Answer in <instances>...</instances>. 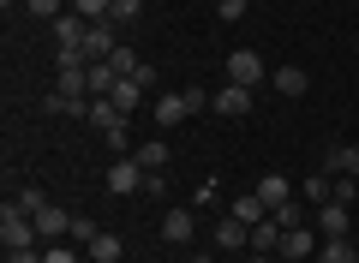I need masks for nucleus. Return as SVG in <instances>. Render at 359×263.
<instances>
[{
  "label": "nucleus",
  "mask_w": 359,
  "mask_h": 263,
  "mask_svg": "<svg viewBox=\"0 0 359 263\" xmlns=\"http://www.w3.org/2000/svg\"><path fill=\"white\" fill-rule=\"evenodd\" d=\"M36 234H42V239H66V234H72V215H66L60 203H48V210L36 215Z\"/></svg>",
  "instance_id": "16"
},
{
  "label": "nucleus",
  "mask_w": 359,
  "mask_h": 263,
  "mask_svg": "<svg viewBox=\"0 0 359 263\" xmlns=\"http://www.w3.org/2000/svg\"><path fill=\"white\" fill-rule=\"evenodd\" d=\"M318 263H359V251L347 245V239H323V245H318Z\"/></svg>",
  "instance_id": "24"
},
{
  "label": "nucleus",
  "mask_w": 359,
  "mask_h": 263,
  "mask_svg": "<svg viewBox=\"0 0 359 263\" xmlns=\"http://www.w3.org/2000/svg\"><path fill=\"white\" fill-rule=\"evenodd\" d=\"M114 30H120V25H108V18H102V25H90V36H84V54H90V60H108V54L120 48Z\"/></svg>",
  "instance_id": "10"
},
{
  "label": "nucleus",
  "mask_w": 359,
  "mask_h": 263,
  "mask_svg": "<svg viewBox=\"0 0 359 263\" xmlns=\"http://www.w3.org/2000/svg\"><path fill=\"white\" fill-rule=\"evenodd\" d=\"M228 215H240V222H245V227H257V222H269V203H264V198H257V191H240V198H233V203H228Z\"/></svg>",
  "instance_id": "13"
},
{
  "label": "nucleus",
  "mask_w": 359,
  "mask_h": 263,
  "mask_svg": "<svg viewBox=\"0 0 359 263\" xmlns=\"http://www.w3.org/2000/svg\"><path fill=\"white\" fill-rule=\"evenodd\" d=\"M353 251H359V234H353Z\"/></svg>",
  "instance_id": "34"
},
{
  "label": "nucleus",
  "mask_w": 359,
  "mask_h": 263,
  "mask_svg": "<svg viewBox=\"0 0 359 263\" xmlns=\"http://www.w3.org/2000/svg\"><path fill=\"white\" fill-rule=\"evenodd\" d=\"M318 245H323V234L299 222V227H282V245H276V251H282V257H294V263H306V257H318Z\"/></svg>",
  "instance_id": "4"
},
{
  "label": "nucleus",
  "mask_w": 359,
  "mask_h": 263,
  "mask_svg": "<svg viewBox=\"0 0 359 263\" xmlns=\"http://www.w3.org/2000/svg\"><path fill=\"white\" fill-rule=\"evenodd\" d=\"M96 234H102V227L90 222V215H72V234H66V239H78V245H90V239H96Z\"/></svg>",
  "instance_id": "28"
},
{
  "label": "nucleus",
  "mask_w": 359,
  "mask_h": 263,
  "mask_svg": "<svg viewBox=\"0 0 359 263\" xmlns=\"http://www.w3.org/2000/svg\"><path fill=\"white\" fill-rule=\"evenodd\" d=\"M347 203H318V234L323 239H347Z\"/></svg>",
  "instance_id": "11"
},
{
  "label": "nucleus",
  "mask_w": 359,
  "mask_h": 263,
  "mask_svg": "<svg viewBox=\"0 0 359 263\" xmlns=\"http://www.w3.org/2000/svg\"><path fill=\"white\" fill-rule=\"evenodd\" d=\"M269 84H276V96H306L311 78L299 72V66H276V72H269Z\"/></svg>",
  "instance_id": "14"
},
{
  "label": "nucleus",
  "mask_w": 359,
  "mask_h": 263,
  "mask_svg": "<svg viewBox=\"0 0 359 263\" xmlns=\"http://www.w3.org/2000/svg\"><path fill=\"white\" fill-rule=\"evenodd\" d=\"M84 251H90L96 263H120V257H126V239H120V234H96Z\"/></svg>",
  "instance_id": "17"
},
{
  "label": "nucleus",
  "mask_w": 359,
  "mask_h": 263,
  "mask_svg": "<svg viewBox=\"0 0 359 263\" xmlns=\"http://www.w3.org/2000/svg\"><path fill=\"white\" fill-rule=\"evenodd\" d=\"M108 102H114V108H126V114H132V108H138V102H144V84H132V78H120V84L108 90Z\"/></svg>",
  "instance_id": "22"
},
{
  "label": "nucleus",
  "mask_w": 359,
  "mask_h": 263,
  "mask_svg": "<svg viewBox=\"0 0 359 263\" xmlns=\"http://www.w3.org/2000/svg\"><path fill=\"white\" fill-rule=\"evenodd\" d=\"M42 263H78V251H72V245H60V239H54V245L42 251Z\"/></svg>",
  "instance_id": "29"
},
{
  "label": "nucleus",
  "mask_w": 359,
  "mask_h": 263,
  "mask_svg": "<svg viewBox=\"0 0 359 263\" xmlns=\"http://www.w3.org/2000/svg\"><path fill=\"white\" fill-rule=\"evenodd\" d=\"M30 18H60V0H25Z\"/></svg>",
  "instance_id": "30"
},
{
  "label": "nucleus",
  "mask_w": 359,
  "mask_h": 263,
  "mask_svg": "<svg viewBox=\"0 0 359 263\" xmlns=\"http://www.w3.org/2000/svg\"><path fill=\"white\" fill-rule=\"evenodd\" d=\"M192 234H198V215L186 210V203H174V210L162 215V239L168 245H192Z\"/></svg>",
  "instance_id": "6"
},
{
  "label": "nucleus",
  "mask_w": 359,
  "mask_h": 263,
  "mask_svg": "<svg viewBox=\"0 0 359 263\" xmlns=\"http://www.w3.org/2000/svg\"><path fill=\"white\" fill-rule=\"evenodd\" d=\"M36 239H42V234H36V222H30L18 203H6V210H0V245H6V251H30Z\"/></svg>",
  "instance_id": "2"
},
{
  "label": "nucleus",
  "mask_w": 359,
  "mask_h": 263,
  "mask_svg": "<svg viewBox=\"0 0 359 263\" xmlns=\"http://www.w3.org/2000/svg\"><path fill=\"white\" fill-rule=\"evenodd\" d=\"M132 156H138V168H144V174H162V168H168V144H162V138L138 144V150H132Z\"/></svg>",
  "instance_id": "19"
},
{
  "label": "nucleus",
  "mask_w": 359,
  "mask_h": 263,
  "mask_svg": "<svg viewBox=\"0 0 359 263\" xmlns=\"http://www.w3.org/2000/svg\"><path fill=\"white\" fill-rule=\"evenodd\" d=\"M299 191H306L311 203H330V198H335V180H330V168H323V174H311V180H299Z\"/></svg>",
  "instance_id": "21"
},
{
  "label": "nucleus",
  "mask_w": 359,
  "mask_h": 263,
  "mask_svg": "<svg viewBox=\"0 0 359 263\" xmlns=\"http://www.w3.org/2000/svg\"><path fill=\"white\" fill-rule=\"evenodd\" d=\"M144 168H138V156H120V162H108V191L114 198H126V191H144Z\"/></svg>",
  "instance_id": "5"
},
{
  "label": "nucleus",
  "mask_w": 359,
  "mask_h": 263,
  "mask_svg": "<svg viewBox=\"0 0 359 263\" xmlns=\"http://www.w3.org/2000/svg\"><path fill=\"white\" fill-rule=\"evenodd\" d=\"M114 84H120V78H114V66H108V60H90V96H108Z\"/></svg>",
  "instance_id": "25"
},
{
  "label": "nucleus",
  "mask_w": 359,
  "mask_h": 263,
  "mask_svg": "<svg viewBox=\"0 0 359 263\" xmlns=\"http://www.w3.org/2000/svg\"><path fill=\"white\" fill-rule=\"evenodd\" d=\"M144 6H150V0H114V6H108V25H120V30H126V25H138V13H144Z\"/></svg>",
  "instance_id": "23"
},
{
  "label": "nucleus",
  "mask_w": 359,
  "mask_h": 263,
  "mask_svg": "<svg viewBox=\"0 0 359 263\" xmlns=\"http://www.w3.org/2000/svg\"><path fill=\"white\" fill-rule=\"evenodd\" d=\"M359 198V186H353V174H347V180H335V198L330 203H353Z\"/></svg>",
  "instance_id": "31"
},
{
  "label": "nucleus",
  "mask_w": 359,
  "mask_h": 263,
  "mask_svg": "<svg viewBox=\"0 0 359 263\" xmlns=\"http://www.w3.org/2000/svg\"><path fill=\"white\" fill-rule=\"evenodd\" d=\"M84 120H90V126H96V132L108 138V150H126V120H132L126 108H114L108 96H96V102H90V114H84Z\"/></svg>",
  "instance_id": "1"
},
{
  "label": "nucleus",
  "mask_w": 359,
  "mask_h": 263,
  "mask_svg": "<svg viewBox=\"0 0 359 263\" xmlns=\"http://www.w3.org/2000/svg\"><path fill=\"white\" fill-rule=\"evenodd\" d=\"M257 198H264L269 203V210H276V203H287V198H294V180H287V174H257Z\"/></svg>",
  "instance_id": "12"
},
{
  "label": "nucleus",
  "mask_w": 359,
  "mask_h": 263,
  "mask_svg": "<svg viewBox=\"0 0 359 263\" xmlns=\"http://www.w3.org/2000/svg\"><path fill=\"white\" fill-rule=\"evenodd\" d=\"M228 84H245V90H257V84H269V66L257 60L252 48H233V54H228Z\"/></svg>",
  "instance_id": "3"
},
{
  "label": "nucleus",
  "mask_w": 359,
  "mask_h": 263,
  "mask_svg": "<svg viewBox=\"0 0 359 263\" xmlns=\"http://www.w3.org/2000/svg\"><path fill=\"white\" fill-rule=\"evenodd\" d=\"M13 203H18V210H25V215H30V222H36V215H42V210H48V198H42V191H36V186H25V191H18V198H13Z\"/></svg>",
  "instance_id": "27"
},
{
  "label": "nucleus",
  "mask_w": 359,
  "mask_h": 263,
  "mask_svg": "<svg viewBox=\"0 0 359 263\" xmlns=\"http://www.w3.org/2000/svg\"><path fill=\"white\" fill-rule=\"evenodd\" d=\"M323 168H330V174H353V180H359V144H335V150L323 156Z\"/></svg>",
  "instance_id": "18"
},
{
  "label": "nucleus",
  "mask_w": 359,
  "mask_h": 263,
  "mask_svg": "<svg viewBox=\"0 0 359 263\" xmlns=\"http://www.w3.org/2000/svg\"><path fill=\"white\" fill-rule=\"evenodd\" d=\"M216 13H222V18H228V25H233V18L245 13V0H216Z\"/></svg>",
  "instance_id": "32"
},
{
  "label": "nucleus",
  "mask_w": 359,
  "mask_h": 263,
  "mask_svg": "<svg viewBox=\"0 0 359 263\" xmlns=\"http://www.w3.org/2000/svg\"><path fill=\"white\" fill-rule=\"evenodd\" d=\"M108 66H114V78H138V72H144V60H138V48H126V42H120V48L108 54Z\"/></svg>",
  "instance_id": "20"
},
{
  "label": "nucleus",
  "mask_w": 359,
  "mask_h": 263,
  "mask_svg": "<svg viewBox=\"0 0 359 263\" xmlns=\"http://www.w3.org/2000/svg\"><path fill=\"white\" fill-rule=\"evenodd\" d=\"M186 114H192V108H186V96H180V90H174V96H156V126H162V132H174Z\"/></svg>",
  "instance_id": "15"
},
{
  "label": "nucleus",
  "mask_w": 359,
  "mask_h": 263,
  "mask_svg": "<svg viewBox=\"0 0 359 263\" xmlns=\"http://www.w3.org/2000/svg\"><path fill=\"white\" fill-rule=\"evenodd\" d=\"M252 263H276V257H264V251H252Z\"/></svg>",
  "instance_id": "33"
},
{
  "label": "nucleus",
  "mask_w": 359,
  "mask_h": 263,
  "mask_svg": "<svg viewBox=\"0 0 359 263\" xmlns=\"http://www.w3.org/2000/svg\"><path fill=\"white\" fill-rule=\"evenodd\" d=\"M276 245H282V227H276V222H257L252 227V251H264V257H269Z\"/></svg>",
  "instance_id": "26"
},
{
  "label": "nucleus",
  "mask_w": 359,
  "mask_h": 263,
  "mask_svg": "<svg viewBox=\"0 0 359 263\" xmlns=\"http://www.w3.org/2000/svg\"><path fill=\"white\" fill-rule=\"evenodd\" d=\"M245 245H252V227L240 215H222L216 222V251H245Z\"/></svg>",
  "instance_id": "8"
},
{
  "label": "nucleus",
  "mask_w": 359,
  "mask_h": 263,
  "mask_svg": "<svg viewBox=\"0 0 359 263\" xmlns=\"http://www.w3.org/2000/svg\"><path fill=\"white\" fill-rule=\"evenodd\" d=\"M210 108H216L222 120H245V114H252V90H245V84H222Z\"/></svg>",
  "instance_id": "7"
},
{
  "label": "nucleus",
  "mask_w": 359,
  "mask_h": 263,
  "mask_svg": "<svg viewBox=\"0 0 359 263\" xmlns=\"http://www.w3.org/2000/svg\"><path fill=\"white\" fill-rule=\"evenodd\" d=\"M54 48H84V36H90V18H78V13H60L54 18Z\"/></svg>",
  "instance_id": "9"
}]
</instances>
